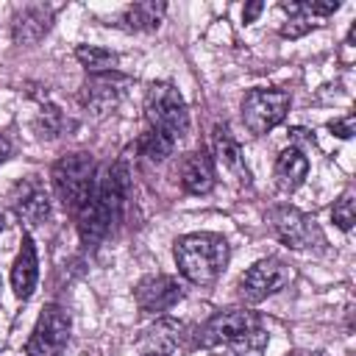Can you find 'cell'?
Here are the masks:
<instances>
[{
  "mask_svg": "<svg viewBox=\"0 0 356 356\" xmlns=\"http://www.w3.org/2000/svg\"><path fill=\"white\" fill-rule=\"evenodd\" d=\"M181 298H184L181 284H178V278H172V275H145V278L136 284V289H134V300H136L139 312H145V314L167 312V309H172Z\"/></svg>",
  "mask_w": 356,
  "mask_h": 356,
  "instance_id": "30bf717a",
  "label": "cell"
},
{
  "mask_svg": "<svg viewBox=\"0 0 356 356\" xmlns=\"http://www.w3.org/2000/svg\"><path fill=\"white\" fill-rule=\"evenodd\" d=\"M3 225H6V222H3V214H0V231H3Z\"/></svg>",
  "mask_w": 356,
  "mask_h": 356,
  "instance_id": "484cf974",
  "label": "cell"
},
{
  "mask_svg": "<svg viewBox=\"0 0 356 356\" xmlns=\"http://www.w3.org/2000/svg\"><path fill=\"white\" fill-rule=\"evenodd\" d=\"M261 8H264L261 3H250V6H245V11H242V14H245V22H253V19H256V14H259Z\"/></svg>",
  "mask_w": 356,
  "mask_h": 356,
  "instance_id": "cb8c5ba5",
  "label": "cell"
},
{
  "mask_svg": "<svg viewBox=\"0 0 356 356\" xmlns=\"http://www.w3.org/2000/svg\"><path fill=\"white\" fill-rule=\"evenodd\" d=\"M312 28H314V22H309L306 17H295V19H289V25L281 28V33L289 36V39H295V36H303L306 31H312Z\"/></svg>",
  "mask_w": 356,
  "mask_h": 356,
  "instance_id": "603a6c76",
  "label": "cell"
},
{
  "mask_svg": "<svg viewBox=\"0 0 356 356\" xmlns=\"http://www.w3.org/2000/svg\"><path fill=\"white\" fill-rule=\"evenodd\" d=\"M270 225L275 231V236L286 245V248H295V250H312V248H323L325 245V236L320 231V225L303 214L300 209H292V206H275L270 211Z\"/></svg>",
  "mask_w": 356,
  "mask_h": 356,
  "instance_id": "52a82bcc",
  "label": "cell"
},
{
  "mask_svg": "<svg viewBox=\"0 0 356 356\" xmlns=\"http://www.w3.org/2000/svg\"><path fill=\"white\" fill-rule=\"evenodd\" d=\"M67 339H70V317L61 306L50 303L42 309V314L28 337L25 353L28 356H61L67 348Z\"/></svg>",
  "mask_w": 356,
  "mask_h": 356,
  "instance_id": "9c48e42d",
  "label": "cell"
},
{
  "mask_svg": "<svg viewBox=\"0 0 356 356\" xmlns=\"http://www.w3.org/2000/svg\"><path fill=\"white\" fill-rule=\"evenodd\" d=\"M167 6L164 3H153V0H145V3H134L122 11V25L128 31H156L161 25V17H164Z\"/></svg>",
  "mask_w": 356,
  "mask_h": 356,
  "instance_id": "d6986e66",
  "label": "cell"
},
{
  "mask_svg": "<svg viewBox=\"0 0 356 356\" xmlns=\"http://www.w3.org/2000/svg\"><path fill=\"white\" fill-rule=\"evenodd\" d=\"M36 281H39V259H36V245L33 239L25 234L22 236V245H19V253L14 259V267H11V286H14V295L19 300H28L36 289Z\"/></svg>",
  "mask_w": 356,
  "mask_h": 356,
  "instance_id": "5bb4252c",
  "label": "cell"
},
{
  "mask_svg": "<svg viewBox=\"0 0 356 356\" xmlns=\"http://www.w3.org/2000/svg\"><path fill=\"white\" fill-rule=\"evenodd\" d=\"M289 103L292 97L284 89H250L242 97V122L250 134L261 136L273 131L278 122H284Z\"/></svg>",
  "mask_w": 356,
  "mask_h": 356,
  "instance_id": "8992f818",
  "label": "cell"
},
{
  "mask_svg": "<svg viewBox=\"0 0 356 356\" xmlns=\"http://www.w3.org/2000/svg\"><path fill=\"white\" fill-rule=\"evenodd\" d=\"M97 184V167L89 153H67L53 164V186L64 209L72 214L89 200Z\"/></svg>",
  "mask_w": 356,
  "mask_h": 356,
  "instance_id": "5b68a950",
  "label": "cell"
},
{
  "mask_svg": "<svg viewBox=\"0 0 356 356\" xmlns=\"http://www.w3.org/2000/svg\"><path fill=\"white\" fill-rule=\"evenodd\" d=\"M228 256H231L228 242L220 234L197 231V234H186L175 242V264H178L181 275L197 286L214 284L222 275Z\"/></svg>",
  "mask_w": 356,
  "mask_h": 356,
  "instance_id": "3957f363",
  "label": "cell"
},
{
  "mask_svg": "<svg viewBox=\"0 0 356 356\" xmlns=\"http://www.w3.org/2000/svg\"><path fill=\"white\" fill-rule=\"evenodd\" d=\"M353 125H356V117H353L350 111H348L345 117H339V120H331V122H328V128H331L339 139H350V136H353Z\"/></svg>",
  "mask_w": 356,
  "mask_h": 356,
  "instance_id": "7402d4cb",
  "label": "cell"
},
{
  "mask_svg": "<svg viewBox=\"0 0 356 356\" xmlns=\"http://www.w3.org/2000/svg\"><path fill=\"white\" fill-rule=\"evenodd\" d=\"M145 120H147V131L156 134L159 139L170 142L172 147L189 131L186 103H184L181 92L167 81L150 83V89L145 95Z\"/></svg>",
  "mask_w": 356,
  "mask_h": 356,
  "instance_id": "277c9868",
  "label": "cell"
},
{
  "mask_svg": "<svg viewBox=\"0 0 356 356\" xmlns=\"http://www.w3.org/2000/svg\"><path fill=\"white\" fill-rule=\"evenodd\" d=\"M181 186L189 192V195H209L217 184V175H214V161L211 156L200 147V150H189L178 159V170H175Z\"/></svg>",
  "mask_w": 356,
  "mask_h": 356,
  "instance_id": "8fae6325",
  "label": "cell"
},
{
  "mask_svg": "<svg viewBox=\"0 0 356 356\" xmlns=\"http://www.w3.org/2000/svg\"><path fill=\"white\" fill-rule=\"evenodd\" d=\"M128 197V175L120 164L106 167L97 172V184L95 192L89 195V200L75 211L78 220V234L81 242L86 248H95L100 239L108 236L111 225L120 220L122 206Z\"/></svg>",
  "mask_w": 356,
  "mask_h": 356,
  "instance_id": "6da1fadb",
  "label": "cell"
},
{
  "mask_svg": "<svg viewBox=\"0 0 356 356\" xmlns=\"http://www.w3.org/2000/svg\"><path fill=\"white\" fill-rule=\"evenodd\" d=\"M125 83H128V81L120 78V75H114V72L92 75V78L83 83L81 100H83L86 108H92L97 117H103V114H108V111L120 103V97H122V92H125V89H122Z\"/></svg>",
  "mask_w": 356,
  "mask_h": 356,
  "instance_id": "7c38bea8",
  "label": "cell"
},
{
  "mask_svg": "<svg viewBox=\"0 0 356 356\" xmlns=\"http://www.w3.org/2000/svg\"><path fill=\"white\" fill-rule=\"evenodd\" d=\"M197 342L203 348H231L239 356H259L267 345V331L261 328V317L256 312L228 309L206 320Z\"/></svg>",
  "mask_w": 356,
  "mask_h": 356,
  "instance_id": "7a4b0ae2",
  "label": "cell"
},
{
  "mask_svg": "<svg viewBox=\"0 0 356 356\" xmlns=\"http://www.w3.org/2000/svg\"><path fill=\"white\" fill-rule=\"evenodd\" d=\"M8 200H11V209L17 211V217L25 220V222H42V220L50 214L47 192H44V186H42L39 181H33V178L19 181V184L11 189Z\"/></svg>",
  "mask_w": 356,
  "mask_h": 356,
  "instance_id": "4fadbf2b",
  "label": "cell"
},
{
  "mask_svg": "<svg viewBox=\"0 0 356 356\" xmlns=\"http://www.w3.org/2000/svg\"><path fill=\"white\" fill-rule=\"evenodd\" d=\"M145 356H156V353H145Z\"/></svg>",
  "mask_w": 356,
  "mask_h": 356,
  "instance_id": "4316f807",
  "label": "cell"
},
{
  "mask_svg": "<svg viewBox=\"0 0 356 356\" xmlns=\"http://www.w3.org/2000/svg\"><path fill=\"white\" fill-rule=\"evenodd\" d=\"M211 142H214V153H217V161H220L225 170L236 172V175H239L245 184H248L250 172H248V167H245V159H242V147H239V142L234 139V134L228 131V125H214Z\"/></svg>",
  "mask_w": 356,
  "mask_h": 356,
  "instance_id": "ac0fdd59",
  "label": "cell"
},
{
  "mask_svg": "<svg viewBox=\"0 0 356 356\" xmlns=\"http://www.w3.org/2000/svg\"><path fill=\"white\" fill-rule=\"evenodd\" d=\"M331 217H334L337 228L350 231V225H353V192H350V189H348V192H342V195L334 200Z\"/></svg>",
  "mask_w": 356,
  "mask_h": 356,
  "instance_id": "44dd1931",
  "label": "cell"
},
{
  "mask_svg": "<svg viewBox=\"0 0 356 356\" xmlns=\"http://www.w3.org/2000/svg\"><path fill=\"white\" fill-rule=\"evenodd\" d=\"M8 153H11V142H8L6 134H0V164L8 159Z\"/></svg>",
  "mask_w": 356,
  "mask_h": 356,
  "instance_id": "d4e9b609",
  "label": "cell"
},
{
  "mask_svg": "<svg viewBox=\"0 0 356 356\" xmlns=\"http://www.w3.org/2000/svg\"><path fill=\"white\" fill-rule=\"evenodd\" d=\"M309 175V159L298 147H286L275 159V186L281 192H295Z\"/></svg>",
  "mask_w": 356,
  "mask_h": 356,
  "instance_id": "2e32d148",
  "label": "cell"
},
{
  "mask_svg": "<svg viewBox=\"0 0 356 356\" xmlns=\"http://www.w3.org/2000/svg\"><path fill=\"white\" fill-rule=\"evenodd\" d=\"M181 337H184V325L175 323V320H170V317H161V320H156V323L145 331V337H142L139 345H142L145 353L170 356V353L181 345Z\"/></svg>",
  "mask_w": 356,
  "mask_h": 356,
  "instance_id": "e0dca14e",
  "label": "cell"
},
{
  "mask_svg": "<svg viewBox=\"0 0 356 356\" xmlns=\"http://www.w3.org/2000/svg\"><path fill=\"white\" fill-rule=\"evenodd\" d=\"M292 278V270L278 259V256H267V259H259L253 267H248L236 284L239 289V298L248 300V303H259L270 295H275L278 289H284Z\"/></svg>",
  "mask_w": 356,
  "mask_h": 356,
  "instance_id": "ba28073f",
  "label": "cell"
},
{
  "mask_svg": "<svg viewBox=\"0 0 356 356\" xmlns=\"http://www.w3.org/2000/svg\"><path fill=\"white\" fill-rule=\"evenodd\" d=\"M50 19H53V8H47V6H25V8H19L17 17H14V25H11L14 42L17 44L39 42L47 33Z\"/></svg>",
  "mask_w": 356,
  "mask_h": 356,
  "instance_id": "9a60e30c",
  "label": "cell"
},
{
  "mask_svg": "<svg viewBox=\"0 0 356 356\" xmlns=\"http://www.w3.org/2000/svg\"><path fill=\"white\" fill-rule=\"evenodd\" d=\"M75 58L81 61V67H86L92 75H103V72H114V67L120 64V56L114 50L97 47V44H81L75 47Z\"/></svg>",
  "mask_w": 356,
  "mask_h": 356,
  "instance_id": "ffe728a7",
  "label": "cell"
}]
</instances>
